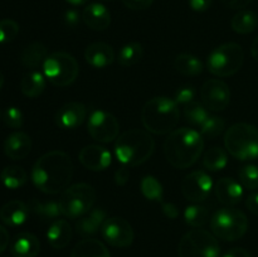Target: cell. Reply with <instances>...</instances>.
<instances>
[{
    "label": "cell",
    "mask_w": 258,
    "mask_h": 257,
    "mask_svg": "<svg viewBox=\"0 0 258 257\" xmlns=\"http://www.w3.org/2000/svg\"><path fill=\"white\" fill-rule=\"evenodd\" d=\"M202 103L209 111L219 112L228 107L231 102V90L229 86L222 80H208L201 88Z\"/></svg>",
    "instance_id": "12"
},
{
    "label": "cell",
    "mask_w": 258,
    "mask_h": 257,
    "mask_svg": "<svg viewBox=\"0 0 258 257\" xmlns=\"http://www.w3.org/2000/svg\"><path fill=\"white\" fill-rule=\"evenodd\" d=\"M144 54L143 45L138 42L127 43L120 49L117 54V60L122 67H131L141 60Z\"/></svg>",
    "instance_id": "34"
},
{
    "label": "cell",
    "mask_w": 258,
    "mask_h": 257,
    "mask_svg": "<svg viewBox=\"0 0 258 257\" xmlns=\"http://www.w3.org/2000/svg\"><path fill=\"white\" fill-rule=\"evenodd\" d=\"M47 85V78L39 71H30L24 77L22 78L20 82V90L24 96L29 98H35L42 95L45 90Z\"/></svg>",
    "instance_id": "26"
},
{
    "label": "cell",
    "mask_w": 258,
    "mask_h": 257,
    "mask_svg": "<svg viewBox=\"0 0 258 257\" xmlns=\"http://www.w3.org/2000/svg\"><path fill=\"white\" fill-rule=\"evenodd\" d=\"M48 57V49L43 43L33 42L28 44L27 47L23 49L22 54H20V62L23 66L30 70H35L39 66H43L44 60Z\"/></svg>",
    "instance_id": "27"
},
{
    "label": "cell",
    "mask_w": 258,
    "mask_h": 257,
    "mask_svg": "<svg viewBox=\"0 0 258 257\" xmlns=\"http://www.w3.org/2000/svg\"><path fill=\"white\" fill-rule=\"evenodd\" d=\"M246 206H247V208H248V211L251 212V213H253V214H256V216H258V191H256V193L249 194V196L247 197Z\"/></svg>",
    "instance_id": "48"
},
{
    "label": "cell",
    "mask_w": 258,
    "mask_h": 257,
    "mask_svg": "<svg viewBox=\"0 0 258 257\" xmlns=\"http://www.w3.org/2000/svg\"><path fill=\"white\" fill-rule=\"evenodd\" d=\"M29 207L22 201H9L0 208V219L9 227H19L27 222Z\"/></svg>",
    "instance_id": "22"
},
{
    "label": "cell",
    "mask_w": 258,
    "mask_h": 257,
    "mask_svg": "<svg viewBox=\"0 0 258 257\" xmlns=\"http://www.w3.org/2000/svg\"><path fill=\"white\" fill-rule=\"evenodd\" d=\"M128 179H130V171H128L127 166L122 165L121 168H118L117 170H116L115 183L117 184V185L120 186L125 185V184L128 181Z\"/></svg>",
    "instance_id": "44"
},
{
    "label": "cell",
    "mask_w": 258,
    "mask_h": 257,
    "mask_svg": "<svg viewBox=\"0 0 258 257\" xmlns=\"http://www.w3.org/2000/svg\"><path fill=\"white\" fill-rule=\"evenodd\" d=\"M189 7L197 13H203L211 8L213 0H188Z\"/></svg>",
    "instance_id": "45"
},
{
    "label": "cell",
    "mask_w": 258,
    "mask_h": 257,
    "mask_svg": "<svg viewBox=\"0 0 258 257\" xmlns=\"http://www.w3.org/2000/svg\"><path fill=\"white\" fill-rule=\"evenodd\" d=\"M32 150V139L23 131L10 134L4 141V153L12 160H22L27 158Z\"/></svg>",
    "instance_id": "21"
},
{
    "label": "cell",
    "mask_w": 258,
    "mask_h": 257,
    "mask_svg": "<svg viewBox=\"0 0 258 257\" xmlns=\"http://www.w3.org/2000/svg\"><path fill=\"white\" fill-rule=\"evenodd\" d=\"M214 193L224 206H236L243 198V185L233 178H222L214 185Z\"/></svg>",
    "instance_id": "18"
},
{
    "label": "cell",
    "mask_w": 258,
    "mask_h": 257,
    "mask_svg": "<svg viewBox=\"0 0 258 257\" xmlns=\"http://www.w3.org/2000/svg\"><path fill=\"white\" fill-rule=\"evenodd\" d=\"M87 108L81 102H67L55 113V123L63 130H76L85 122Z\"/></svg>",
    "instance_id": "16"
},
{
    "label": "cell",
    "mask_w": 258,
    "mask_h": 257,
    "mask_svg": "<svg viewBox=\"0 0 258 257\" xmlns=\"http://www.w3.org/2000/svg\"><path fill=\"white\" fill-rule=\"evenodd\" d=\"M73 178V163L64 151L53 150L35 161L32 169V181L45 194L63 193Z\"/></svg>",
    "instance_id": "1"
},
{
    "label": "cell",
    "mask_w": 258,
    "mask_h": 257,
    "mask_svg": "<svg viewBox=\"0 0 258 257\" xmlns=\"http://www.w3.org/2000/svg\"><path fill=\"white\" fill-rule=\"evenodd\" d=\"M19 34V24L13 19L0 20V44L10 43Z\"/></svg>",
    "instance_id": "39"
},
{
    "label": "cell",
    "mask_w": 258,
    "mask_h": 257,
    "mask_svg": "<svg viewBox=\"0 0 258 257\" xmlns=\"http://www.w3.org/2000/svg\"><path fill=\"white\" fill-rule=\"evenodd\" d=\"M96 202V190L92 185L78 183L70 185L62 193L59 199L62 216L71 219H78L92 209Z\"/></svg>",
    "instance_id": "9"
},
{
    "label": "cell",
    "mask_w": 258,
    "mask_h": 257,
    "mask_svg": "<svg viewBox=\"0 0 258 257\" xmlns=\"http://www.w3.org/2000/svg\"><path fill=\"white\" fill-rule=\"evenodd\" d=\"M211 228L217 238L233 242L246 234L248 229V218L241 209L223 207L212 216Z\"/></svg>",
    "instance_id": "6"
},
{
    "label": "cell",
    "mask_w": 258,
    "mask_h": 257,
    "mask_svg": "<svg viewBox=\"0 0 258 257\" xmlns=\"http://www.w3.org/2000/svg\"><path fill=\"white\" fill-rule=\"evenodd\" d=\"M39 252V239L29 232L17 234L10 244V253L14 257H37Z\"/></svg>",
    "instance_id": "23"
},
{
    "label": "cell",
    "mask_w": 258,
    "mask_h": 257,
    "mask_svg": "<svg viewBox=\"0 0 258 257\" xmlns=\"http://www.w3.org/2000/svg\"><path fill=\"white\" fill-rule=\"evenodd\" d=\"M121 2L131 10H145L151 7L154 0H121Z\"/></svg>",
    "instance_id": "43"
},
{
    "label": "cell",
    "mask_w": 258,
    "mask_h": 257,
    "mask_svg": "<svg viewBox=\"0 0 258 257\" xmlns=\"http://www.w3.org/2000/svg\"><path fill=\"white\" fill-rule=\"evenodd\" d=\"M184 116H185V120L190 125L201 127L211 115H209V110L203 103H199L197 101H194V102L189 103L188 106L184 107Z\"/></svg>",
    "instance_id": "36"
},
{
    "label": "cell",
    "mask_w": 258,
    "mask_h": 257,
    "mask_svg": "<svg viewBox=\"0 0 258 257\" xmlns=\"http://www.w3.org/2000/svg\"><path fill=\"white\" fill-rule=\"evenodd\" d=\"M252 0H222L224 7L234 10H242L251 3Z\"/></svg>",
    "instance_id": "47"
},
{
    "label": "cell",
    "mask_w": 258,
    "mask_h": 257,
    "mask_svg": "<svg viewBox=\"0 0 258 257\" xmlns=\"http://www.w3.org/2000/svg\"><path fill=\"white\" fill-rule=\"evenodd\" d=\"M222 257H251V253L246 248L236 247V248H232L229 251H227Z\"/></svg>",
    "instance_id": "49"
},
{
    "label": "cell",
    "mask_w": 258,
    "mask_h": 257,
    "mask_svg": "<svg viewBox=\"0 0 258 257\" xmlns=\"http://www.w3.org/2000/svg\"><path fill=\"white\" fill-rule=\"evenodd\" d=\"M43 75L47 81L57 87H67L78 77L80 67L72 54L66 52H54L43 63Z\"/></svg>",
    "instance_id": "8"
},
{
    "label": "cell",
    "mask_w": 258,
    "mask_h": 257,
    "mask_svg": "<svg viewBox=\"0 0 258 257\" xmlns=\"http://www.w3.org/2000/svg\"><path fill=\"white\" fill-rule=\"evenodd\" d=\"M3 85H4V75H3L2 71H0V90H2Z\"/></svg>",
    "instance_id": "53"
},
{
    "label": "cell",
    "mask_w": 258,
    "mask_h": 257,
    "mask_svg": "<svg viewBox=\"0 0 258 257\" xmlns=\"http://www.w3.org/2000/svg\"><path fill=\"white\" fill-rule=\"evenodd\" d=\"M174 67L184 76H198L203 72V62L189 53L176 55L174 59Z\"/></svg>",
    "instance_id": "30"
},
{
    "label": "cell",
    "mask_w": 258,
    "mask_h": 257,
    "mask_svg": "<svg viewBox=\"0 0 258 257\" xmlns=\"http://www.w3.org/2000/svg\"><path fill=\"white\" fill-rule=\"evenodd\" d=\"M85 59L91 67L103 70L113 63L115 52H113V48L107 43L96 42L86 48Z\"/></svg>",
    "instance_id": "20"
},
{
    "label": "cell",
    "mask_w": 258,
    "mask_h": 257,
    "mask_svg": "<svg viewBox=\"0 0 258 257\" xmlns=\"http://www.w3.org/2000/svg\"><path fill=\"white\" fill-rule=\"evenodd\" d=\"M251 53H252V57H253L258 62V37L253 40V43H252Z\"/></svg>",
    "instance_id": "51"
},
{
    "label": "cell",
    "mask_w": 258,
    "mask_h": 257,
    "mask_svg": "<svg viewBox=\"0 0 258 257\" xmlns=\"http://www.w3.org/2000/svg\"><path fill=\"white\" fill-rule=\"evenodd\" d=\"M101 234L108 244L118 248L131 246L135 237L131 224L121 217H111L106 219Z\"/></svg>",
    "instance_id": "13"
},
{
    "label": "cell",
    "mask_w": 258,
    "mask_h": 257,
    "mask_svg": "<svg viewBox=\"0 0 258 257\" xmlns=\"http://www.w3.org/2000/svg\"><path fill=\"white\" fill-rule=\"evenodd\" d=\"M179 257H219L218 239L206 229H191L181 237L178 247Z\"/></svg>",
    "instance_id": "10"
},
{
    "label": "cell",
    "mask_w": 258,
    "mask_h": 257,
    "mask_svg": "<svg viewBox=\"0 0 258 257\" xmlns=\"http://www.w3.org/2000/svg\"><path fill=\"white\" fill-rule=\"evenodd\" d=\"M0 117H2V111H0Z\"/></svg>",
    "instance_id": "55"
},
{
    "label": "cell",
    "mask_w": 258,
    "mask_h": 257,
    "mask_svg": "<svg viewBox=\"0 0 258 257\" xmlns=\"http://www.w3.org/2000/svg\"><path fill=\"white\" fill-rule=\"evenodd\" d=\"M107 213L102 208H93L76 221V232L83 238H92L101 232Z\"/></svg>",
    "instance_id": "17"
},
{
    "label": "cell",
    "mask_w": 258,
    "mask_h": 257,
    "mask_svg": "<svg viewBox=\"0 0 258 257\" xmlns=\"http://www.w3.org/2000/svg\"><path fill=\"white\" fill-rule=\"evenodd\" d=\"M178 106H188L189 103L194 102L196 101V90H194L191 86H185V87L179 88L175 92V96L173 98Z\"/></svg>",
    "instance_id": "41"
},
{
    "label": "cell",
    "mask_w": 258,
    "mask_h": 257,
    "mask_svg": "<svg viewBox=\"0 0 258 257\" xmlns=\"http://www.w3.org/2000/svg\"><path fill=\"white\" fill-rule=\"evenodd\" d=\"M243 62V48L238 43H224L209 53L207 67L217 77H229L241 70Z\"/></svg>",
    "instance_id": "7"
},
{
    "label": "cell",
    "mask_w": 258,
    "mask_h": 257,
    "mask_svg": "<svg viewBox=\"0 0 258 257\" xmlns=\"http://www.w3.org/2000/svg\"><path fill=\"white\" fill-rule=\"evenodd\" d=\"M81 19H82V14H80V12L76 9H68L64 12L63 15V22L67 25L68 28H76L80 24Z\"/></svg>",
    "instance_id": "42"
},
{
    "label": "cell",
    "mask_w": 258,
    "mask_h": 257,
    "mask_svg": "<svg viewBox=\"0 0 258 257\" xmlns=\"http://www.w3.org/2000/svg\"><path fill=\"white\" fill-rule=\"evenodd\" d=\"M224 127H226V122H224L223 118L218 117V116H209L206 122L199 127L201 128L199 133L203 138L213 139L221 135L223 133Z\"/></svg>",
    "instance_id": "37"
},
{
    "label": "cell",
    "mask_w": 258,
    "mask_h": 257,
    "mask_svg": "<svg viewBox=\"0 0 258 257\" xmlns=\"http://www.w3.org/2000/svg\"><path fill=\"white\" fill-rule=\"evenodd\" d=\"M68 4L73 5V7H78V5H83L88 2V0H66Z\"/></svg>",
    "instance_id": "52"
},
{
    "label": "cell",
    "mask_w": 258,
    "mask_h": 257,
    "mask_svg": "<svg viewBox=\"0 0 258 257\" xmlns=\"http://www.w3.org/2000/svg\"><path fill=\"white\" fill-rule=\"evenodd\" d=\"M0 179H2V183L4 184L5 188L14 190V189L20 188L27 183L28 175L27 171L22 166L9 165L3 169Z\"/></svg>",
    "instance_id": "31"
},
{
    "label": "cell",
    "mask_w": 258,
    "mask_h": 257,
    "mask_svg": "<svg viewBox=\"0 0 258 257\" xmlns=\"http://www.w3.org/2000/svg\"><path fill=\"white\" fill-rule=\"evenodd\" d=\"M227 151L242 161L258 159V128L251 123H234L224 135Z\"/></svg>",
    "instance_id": "5"
},
{
    "label": "cell",
    "mask_w": 258,
    "mask_h": 257,
    "mask_svg": "<svg viewBox=\"0 0 258 257\" xmlns=\"http://www.w3.org/2000/svg\"><path fill=\"white\" fill-rule=\"evenodd\" d=\"M80 163L91 171H103L112 163V154L101 145H87L78 154Z\"/></svg>",
    "instance_id": "15"
},
{
    "label": "cell",
    "mask_w": 258,
    "mask_h": 257,
    "mask_svg": "<svg viewBox=\"0 0 258 257\" xmlns=\"http://www.w3.org/2000/svg\"><path fill=\"white\" fill-rule=\"evenodd\" d=\"M87 130L93 140L108 144L118 138L120 123L112 113L105 110H95L88 117Z\"/></svg>",
    "instance_id": "11"
},
{
    "label": "cell",
    "mask_w": 258,
    "mask_h": 257,
    "mask_svg": "<svg viewBox=\"0 0 258 257\" xmlns=\"http://www.w3.org/2000/svg\"><path fill=\"white\" fill-rule=\"evenodd\" d=\"M155 150L153 136L140 128H133L121 134L115 143V155L118 163L127 168L145 163Z\"/></svg>",
    "instance_id": "3"
},
{
    "label": "cell",
    "mask_w": 258,
    "mask_h": 257,
    "mask_svg": "<svg viewBox=\"0 0 258 257\" xmlns=\"http://www.w3.org/2000/svg\"><path fill=\"white\" fill-rule=\"evenodd\" d=\"M82 20L90 29L102 32L111 25V13L103 4L91 3L83 9Z\"/></svg>",
    "instance_id": "19"
},
{
    "label": "cell",
    "mask_w": 258,
    "mask_h": 257,
    "mask_svg": "<svg viewBox=\"0 0 258 257\" xmlns=\"http://www.w3.org/2000/svg\"><path fill=\"white\" fill-rule=\"evenodd\" d=\"M29 211L33 212L35 216L42 218L43 221H55L62 216V211H60L59 201H38V199H33L28 203Z\"/></svg>",
    "instance_id": "28"
},
{
    "label": "cell",
    "mask_w": 258,
    "mask_h": 257,
    "mask_svg": "<svg viewBox=\"0 0 258 257\" xmlns=\"http://www.w3.org/2000/svg\"><path fill=\"white\" fill-rule=\"evenodd\" d=\"M213 189V180L211 175L203 170H196L188 174L181 181V193L185 199L199 203L206 201Z\"/></svg>",
    "instance_id": "14"
},
{
    "label": "cell",
    "mask_w": 258,
    "mask_h": 257,
    "mask_svg": "<svg viewBox=\"0 0 258 257\" xmlns=\"http://www.w3.org/2000/svg\"><path fill=\"white\" fill-rule=\"evenodd\" d=\"M180 118L179 106L173 98L158 96L144 105L141 110V121L149 133L163 135L175 130Z\"/></svg>",
    "instance_id": "4"
},
{
    "label": "cell",
    "mask_w": 258,
    "mask_h": 257,
    "mask_svg": "<svg viewBox=\"0 0 258 257\" xmlns=\"http://www.w3.org/2000/svg\"><path fill=\"white\" fill-rule=\"evenodd\" d=\"M161 211L169 219H176L179 217V209L174 203H161Z\"/></svg>",
    "instance_id": "46"
},
{
    "label": "cell",
    "mask_w": 258,
    "mask_h": 257,
    "mask_svg": "<svg viewBox=\"0 0 258 257\" xmlns=\"http://www.w3.org/2000/svg\"><path fill=\"white\" fill-rule=\"evenodd\" d=\"M105 2H112V0H105Z\"/></svg>",
    "instance_id": "54"
},
{
    "label": "cell",
    "mask_w": 258,
    "mask_h": 257,
    "mask_svg": "<svg viewBox=\"0 0 258 257\" xmlns=\"http://www.w3.org/2000/svg\"><path fill=\"white\" fill-rule=\"evenodd\" d=\"M140 190L148 201L163 203L164 189L160 181L153 175H146L141 179Z\"/></svg>",
    "instance_id": "33"
},
{
    "label": "cell",
    "mask_w": 258,
    "mask_h": 257,
    "mask_svg": "<svg viewBox=\"0 0 258 257\" xmlns=\"http://www.w3.org/2000/svg\"><path fill=\"white\" fill-rule=\"evenodd\" d=\"M204 148V139L194 128H175L164 141L165 158L174 168L186 169L194 165L201 158Z\"/></svg>",
    "instance_id": "2"
},
{
    "label": "cell",
    "mask_w": 258,
    "mask_h": 257,
    "mask_svg": "<svg viewBox=\"0 0 258 257\" xmlns=\"http://www.w3.org/2000/svg\"><path fill=\"white\" fill-rule=\"evenodd\" d=\"M71 257H111L107 247L95 238H83L73 247Z\"/></svg>",
    "instance_id": "25"
},
{
    "label": "cell",
    "mask_w": 258,
    "mask_h": 257,
    "mask_svg": "<svg viewBox=\"0 0 258 257\" xmlns=\"http://www.w3.org/2000/svg\"><path fill=\"white\" fill-rule=\"evenodd\" d=\"M239 183L243 185V188L249 189V190H256L258 189V166L252 165H244L243 168L239 170Z\"/></svg>",
    "instance_id": "38"
},
{
    "label": "cell",
    "mask_w": 258,
    "mask_h": 257,
    "mask_svg": "<svg viewBox=\"0 0 258 257\" xmlns=\"http://www.w3.org/2000/svg\"><path fill=\"white\" fill-rule=\"evenodd\" d=\"M228 164V155L219 146L208 149L203 156V166L209 171L223 170Z\"/></svg>",
    "instance_id": "32"
},
{
    "label": "cell",
    "mask_w": 258,
    "mask_h": 257,
    "mask_svg": "<svg viewBox=\"0 0 258 257\" xmlns=\"http://www.w3.org/2000/svg\"><path fill=\"white\" fill-rule=\"evenodd\" d=\"M4 122L10 128H20L24 123L23 112L15 106H9L4 111Z\"/></svg>",
    "instance_id": "40"
},
{
    "label": "cell",
    "mask_w": 258,
    "mask_h": 257,
    "mask_svg": "<svg viewBox=\"0 0 258 257\" xmlns=\"http://www.w3.org/2000/svg\"><path fill=\"white\" fill-rule=\"evenodd\" d=\"M232 29L238 34H249L254 32L258 25V17L252 10H239L232 18Z\"/></svg>",
    "instance_id": "29"
},
{
    "label": "cell",
    "mask_w": 258,
    "mask_h": 257,
    "mask_svg": "<svg viewBox=\"0 0 258 257\" xmlns=\"http://www.w3.org/2000/svg\"><path fill=\"white\" fill-rule=\"evenodd\" d=\"M9 233H8L7 229L0 224V254L7 249L8 244H9Z\"/></svg>",
    "instance_id": "50"
},
{
    "label": "cell",
    "mask_w": 258,
    "mask_h": 257,
    "mask_svg": "<svg viewBox=\"0 0 258 257\" xmlns=\"http://www.w3.org/2000/svg\"><path fill=\"white\" fill-rule=\"evenodd\" d=\"M48 243L54 249H63L72 239V227L66 219H55L47 231Z\"/></svg>",
    "instance_id": "24"
},
{
    "label": "cell",
    "mask_w": 258,
    "mask_h": 257,
    "mask_svg": "<svg viewBox=\"0 0 258 257\" xmlns=\"http://www.w3.org/2000/svg\"><path fill=\"white\" fill-rule=\"evenodd\" d=\"M184 219L186 224L194 228H201L208 222L209 211L206 206L201 204H191L188 206L184 211Z\"/></svg>",
    "instance_id": "35"
}]
</instances>
